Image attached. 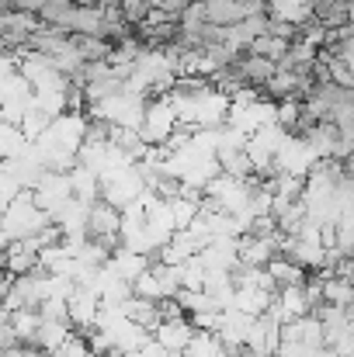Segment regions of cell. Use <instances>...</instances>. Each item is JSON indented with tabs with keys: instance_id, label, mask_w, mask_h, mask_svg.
<instances>
[{
	"instance_id": "1",
	"label": "cell",
	"mask_w": 354,
	"mask_h": 357,
	"mask_svg": "<svg viewBox=\"0 0 354 357\" xmlns=\"http://www.w3.org/2000/svg\"><path fill=\"white\" fill-rule=\"evenodd\" d=\"M177 125H181V115L167 98L149 101V112H146V121H142V135H146L149 146H167L170 135L177 132Z\"/></svg>"
},
{
	"instance_id": "2",
	"label": "cell",
	"mask_w": 354,
	"mask_h": 357,
	"mask_svg": "<svg viewBox=\"0 0 354 357\" xmlns=\"http://www.w3.org/2000/svg\"><path fill=\"white\" fill-rule=\"evenodd\" d=\"M233 70L243 77V84L246 87H257V91H264L271 80H274V73H278V63H271V59H264V56H253V52H243L239 59L233 63Z\"/></svg>"
},
{
	"instance_id": "3",
	"label": "cell",
	"mask_w": 354,
	"mask_h": 357,
	"mask_svg": "<svg viewBox=\"0 0 354 357\" xmlns=\"http://www.w3.org/2000/svg\"><path fill=\"white\" fill-rule=\"evenodd\" d=\"M205 3V17L216 28H236L250 17V3L246 0H202Z\"/></svg>"
},
{
	"instance_id": "4",
	"label": "cell",
	"mask_w": 354,
	"mask_h": 357,
	"mask_svg": "<svg viewBox=\"0 0 354 357\" xmlns=\"http://www.w3.org/2000/svg\"><path fill=\"white\" fill-rule=\"evenodd\" d=\"M139 330H146V333H156L160 326H163V302H153V298H139V295H132V302L121 309Z\"/></svg>"
},
{
	"instance_id": "5",
	"label": "cell",
	"mask_w": 354,
	"mask_h": 357,
	"mask_svg": "<svg viewBox=\"0 0 354 357\" xmlns=\"http://www.w3.org/2000/svg\"><path fill=\"white\" fill-rule=\"evenodd\" d=\"M271 17L302 28L306 21L316 17V3H313V0H271Z\"/></svg>"
},
{
	"instance_id": "6",
	"label": "cell",
	"mask_w": 354,
	"mask_h": 357,
	"mask_svg": "<svg viewBox=\"0 0 354 357\" xmlns=\"http://www.w3.org/2000/svg\"><path fill=\"white\" fill-rule=\"evenodd\" d=\"M121 14H125V21H128L132 28H139V24L149 21V14H153V0H121Z\"/></svg>"
},
{
	"instance_id": "7",
	"label": "cell",
	"mask_w": 354,
	"mask_h": 357,
	"mask_svg": "<svg viewBox=\"0 0 354 357\" xmlns=\"http://www.w3.org/2000/svg\"><path fill=\"white\" fill-rule=\"evenodd\" d=\"M344 312H348V319H351V323H354V298H351V302H348V305H344Z\"/></svg>"
}]
</instances>
